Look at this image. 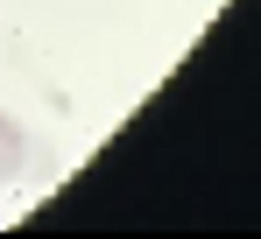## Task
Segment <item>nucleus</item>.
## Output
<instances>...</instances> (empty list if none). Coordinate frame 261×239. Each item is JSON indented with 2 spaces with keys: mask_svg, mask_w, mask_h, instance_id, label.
I'll return each instance as SVG.
<instances>
[{
  "mask_svg": "<svg viewBox=\"0 0 261 239\" xmlns=\"http://www.w3.org/2000/svg\"><path fill=\"white\" fill-rule=\"evenodd\" d=\"M21 169H29V134L14 113H0V183H14Z\"/></svg>",
  "mask_w": 261,
  "mask_h": 239,
  "instance_id": "obj_1",
  "label": "nucleus"
}]
</instances>
